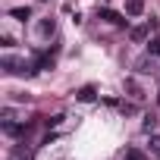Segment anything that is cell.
I'll use <instances>...</instances> for the list:
<instances>
[{
  "instance_id": "1",
  "label": "cell",
  "mask_w": 160,
  "mask_h": 160,
  "mask_svg": "<svg viewBox=\"0 0 160 160\" xmlns=\"http://www.w3.org/2000/svg\"><path fill=\"white\" fill-rule=\"evenodd\" d=\"M0 66H3V72H10V75H25V78H32L38 72L35 63H25V60H16V57H3Z\"/></svg>"
},
{
  "instance_id": "2",
  "label": "cell",
  "mask_w": 160,
  "mask_h": 160,
  "mask_svg": "<svg viewBox=\"0 0 160 160\" xmlns=\"http://www.w3.org/2000/svg\"><path fill=\"white\" fill-rule=\"evenodd\" d=\"M98 16H101L104 22L116 25V28H129V19H126L122 13H116V10H107V7H98Z\"/></svg>"
},
{
  "instance_id": "3",
  "label": "cell",
  "mask_w": 160,
  "mask_h": 160,
  "mask_svg": "<svg viewBox=\"0 0 160 160\" xmlns=\"http://www.w3.org/2000/svg\"><path fill=\"white\" fill-rule=\"evenodd\" d=\"M135 72H138V75H151V72H154V57H151V53L138 57V60H135Z\"/></svg>"
},
{
  "instance_id": "4",
  "label": "cell",
  "mask_w": 160,
  "mask_h": 160,
  "mask_svg": "<svg viewBox=\"0 0 160 160\" xmlns=\"http://www.w3.org/2000/svg\"><path fill=\"white\" fill-rule=\"evenodd\" d=\"M94 98H98V88L94 85H82V88L75 91V101H82V104H91Z\"/></svg>"
},
{
  "instance_id": "5",
  "label": "cell",
  "mask_w": 160,
  "mask_h": 160,
  "mask_svg": "<svg viewBox=\"0 0 160 160\" xmlns=\"http://www.w3.org/2000/svg\"><path fill=\"white\" fill-rule=\"evenodd\" d=\"M148 35H151V25H148V22H144V25H135V28H129V38H132L135 44L148 41Z\"/></svg>"
},
{
  "instance_id": "6",
  "label": "cell",
  "mask_w": 160,
  "mask_h": 160,
  "mask_svg": "<svg viewBox=\"0 0 160 160\" xmlns=\"http://www.w3.org/2000/svg\"><path fill=\"white\" fill-rule=\"evenodd\" d=\"M53 32H57V19H50V16H47V19H41V22H38V35H41V38H50Z\"/></svg>"
},
{
  "instance_id": "7",
  "label": "cell",
  "mask_w": 160,
  "mask_h": 160,
  "mask_svg": "<svg viewBox=\"0 0 160 160\" xmlns=\"http://www.w3.org/2000/svg\"><path fill=\"white\" fill-rule=\"evenodd\" d=\"M10 19H16V22H28V19H32V10H28V7H13V10H10Z\"/></svg>"
},
{
  "instance_id": "8",
  "label": "cell",
  "mask_w": 160,
  "mask_h": 160,
  "mask_svg": "<svg viewBox=\"0 0 160 160\" xmlns=\"http://www.w3.org/2000/svg\"><path fill=\"white\" fill-rule=\"evenodd\" d=\"M144 13V0H126V16H141Z\"/></svg>"
},
{
  "instance_id": "9",
  "label": "cell",
  "mask_w": 160,
  "mask_h": 160,
  "mask_svg": "<svg viewBox=\"0 0 160 160\" xmlns=\"http://www.w3.org/2000/svg\"><path fill=\"white\" fill-rule=\"evenodd\" d=\"M35 69H53V57L50 53H38L35 57Z\"/></svg>"
},
{
  "instance_id": "10",
  "label": "cell",
  "mask_w": 160,
  "mask_h": 160,
  "mask_svg": "<svg viewBox=\"0 0 160 160\" xmlns=\"http://www.w3.org/2000/svg\"><path fill=\"white\" fill-rule=\"evenodd\" d=\"M144 53H151V57H160V38H148V47H144Z\"/></svg>"
},
{
  "instance_id": "11",
  "label": "cell",
  "mask_w": 160,
  "mask_h": 160,
  "mask_svg": "<svg viewBox=\"0 0 160 160\" xmlns=\"http://www.w3.org/2000/svg\"><path fill=\"white\" fill-rule=\"evenodd\" d=\"M141 129H144L148 135H154V132H157V116H144V122H141Z\"/></svg>"
},
{
  "instance_id": "12",
  "label": "cell",
  "mask_w": 160,
  "mask_h": 160,
  "mask_svg": "<svg viewBox=\"0 0 160 160\" xmlns=\"http://www.w3.org/2000/svg\"><path fill=\"white\" fill-rule=\"evenodd\" d=\"M122 160H148V157H144V154H141L138 148H129V151L122 154Z\"/></svg>"
},
{
  "instance_id": "13",
  "label": "cell",
  "mask_w": 160,
  "mask_h": 160,
  "mask_svg": "<svg viewBox=\"0 0 160 160\" xmlns=\"http://www.w3.org/2000/svg\"><path fill=\"white\" fill-rule=\"evenodd\" d=\"M126 91H129L132 98H144V94H141V88H138V85L132 82V78H126Z\"/></svg>"
},
{
  "instance_id": "14",
  "label": "cell",
  "mask_w": 160,
  "mask_h": 160,
  "mask_svg": "<svg viewBox=\"0 0 160 160\" xmlns=\"http://www.w3.org/2000/svg\"><path fill=\"white\" fill-rule=\"evenodd\" d=\"M13 160H32V151H25V148H16Z\"/></svg>"
},
{
  "instance_id": "15",
  "label": "cell",
  "mask_w": 160,
  "mask_h": 160,
  "mask_svg": "<svg viewBox=\"0 0 160 160\" xmlns=\"http://www.w3.org/2000/svg\"><path fill=\"white\" fill-rule=\"evenodd\" d=\"M151 154H157V157H160V135H157V132L151 135Z\"/></svg>"
},
{
  "instance_id": "16",
  "label": "cell",
  "mask_w": 160,
  "mask_h": 160,
  "mask_svg": "<svg viewBox=\"0 0 160 160\" xmlns=\"http://www.w3.org/2000/svg\"><path fill=\"white\" fill-rule=\"evenodd\" d=\"M60 122H63V113H57V116H50V119H47V126H60Z\"/></svg>"
},
{
  "instance_id": "17",
  "label": "cell",
  "mask_w": 160,
  "mask_h": 160,
  "mask_svg": "<svg viewBox=\"0 0 160 160\" xmlns=\"http://www.w3.org/2000/svg\"><path fill=\"white\" fill-rule=\"evenodd\" d=\"M157 104H160V91H157Z\"/></svg>"
}]
</instances>
